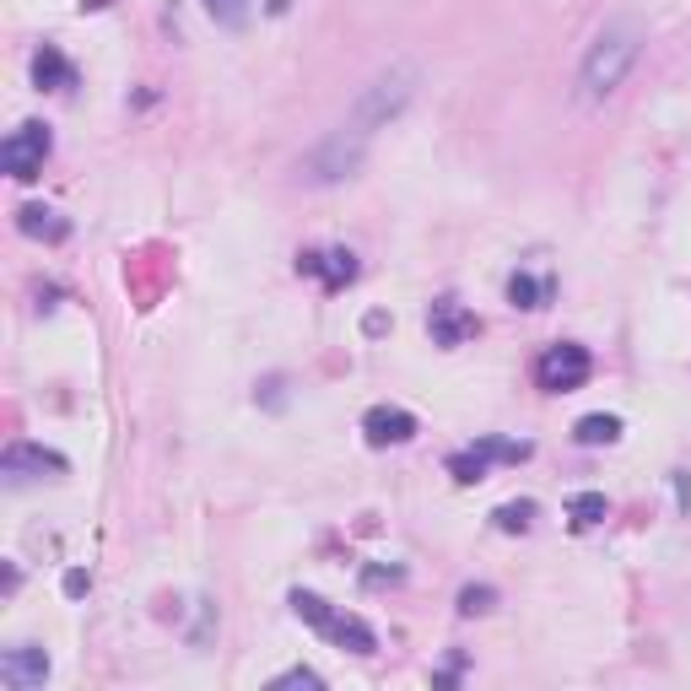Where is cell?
<instances>
[{
    "instance_id": "cell-1",
    "label": "cell",
    "mask_w": 691,
    "mask_h": 691,
    "mask_svg": "<svg viewBox=\"0 0 691 691\" xmlns=\"http://www.w3.org/2000/svg\"><path fill=\"white\" fill-rule=\"evenodd\" d=\"M638 54H643V28L632 22V17H616L606 22L595 43L583 49V65H578V98L583 103H606L616 87L627 82V71L638 65Z\"/></svg>"
},
{
    "instance_id": "cell-2",
    "label": "cell",
    "mask_w": 691,
    "mask_h": 691,
    "mask_svg": "<svg viewBox=\"0 0 691 691\" xmlns=\"http://www.w3.org/2000/svg\"><path fill=\"white\" fill-rule=\"evenodd\" d=\"M367 130H357V124L346 120L341 130H329L325 141L297 163V173H303V184H314V190H329V184H346V179H357L367 163Z\"/></svg>"
},
{
    "instance_id": "cell-3",
    "label": "cell",
    "mask_w": 691,
    "mask_h": 691,
    "mask_svg": "<svg viewBox=\"0 0 691 691\" xmlns=\"http://www.w3.org/2000/svg\"><path fill=\"white\" fill-rule=\"evenodd\" d=\"M292 610H297V621H308L319 638H329L335 649H352V653H378V632L367 627L363 616H352V610H335L329 600L319 595H308V589H292Z\"/></svg>"
},
{
    "instance_id": "cell-4",
    "label": "cell",
    "mask_w": 691,
    "mask_h": 691,
    "mask_svg": "<svg viewBox=\"0 0 691 691\" xmlns=\"http://www.w3.org/2000/svg\"><path fill=\"white\" fill-rule=\"evenodd\" d=\"M410 92H416V65H410V60H395L389 71H378V77L363 87V98H357V109H352V124L367 130V135L384 130V124L410 103Z\"/></svg>"
},
{
    "instance_id": "cell-5",
    "label": "cell",
    "mask_w": 691,
    "mask_h": 691,
    "mask_svg": "<svg viewBox=\"0 0 691 691\" xmlns=\"http://www.w3.org/2000/svg\"><path fill=\"white\" fill-rule=\"evenodd\" d=\"M589 373H595V357H589L583 346H572V341H557V346H546V352L535 357V384H540L546 395H572V389H583Z\"/></svg>"
},
{
    "instance_id": "cell-6",
    "label": "cell",
    "mask_w": 691,
    "mask_h": 691,
    "mask_svg": "<svg viewBox=\"0 0 691 691\" xmlns=\"http://www.w3.org/2000/svg\"><path fill=\"white\" fill-rule=\"evenodd\" d=\"M49 130H43L39 120H28V124H17L11 135H6V146H0V167L17 179V184H28V179H39L43 173V157H49Z\"/></svg>"
},
{
    "instance_id": "cell-7",
    "label": "cell",
    "mask_w": 691,
    "mask_h": 691,
    "mask_svg": "<svg viewBox=\"0 0 691 691\" xmlns=\"http://www.w3.org/2000/svg\"><path fill=\"white\" fill-rule=\"evenodd\" d=\"M0 476L11 487H28V481H43V476H65V454H54L43 444H11L6 459H0Z\"/></svg>"
},
{
    "instance_id": "cell-8",
    "label": "cell",
    "mask_w": 691,
    "mask_h": 691,
    "mask_svg": "<svg viewBox=\"0 0 691 691\" xmlns=\"http://www.w3.org/2000/svg\"><path fill=\"white\" fill-rule=\"evenodd\" d=\"M0 681L11 691H39L49 681V653L39 643H17V649L0 653Z\"/></svg>"
},
{
    "instance_id": "cell-9",
    "label": "cell",
    "mask_w": 691,
    "mask_h": 691,
    "mask_svg": "<svg viewBox=\"0 0 691 691\" xmlns=\"http://www.w3.org/2000/svg\"><path fill=\"white\" fill-rule=\"evenodd\" d=\"M421 433V421L410 416L406 406H373L363 416V438L373 448H395V444H410Z\"/></svg>"
},
{
    "instance_id": "cell-10",
    "label": "cell",
    "mask_w": 691,
    "mask_h": 691,
    "mask_svg": "<svg viewBox=\"0 0 691 691\" xmlns=\"http://www.w3.org/2000/svg\"><path fill=\"white\" fill-rule=\"evenodd\" d=\"M427 329H433L438 346H465V341L476 335V314H470L465 303H454V297H438V303L427 308Z\"/></svg>"
},
{
    "instance_id": "cell-11",
    "label": "cell",
    "mask_w": 691,
    "mask_h": 691,
    "mask_svg": "<svg viewBox=\"0 0 691 691\" xmlns=\"http://www.w3.org/2000/svg\"><path fill=\"white\" fill-rule=\"evenodd\" d=\"M297 271L303 276H319L329 292H341V286L357 282V254L352 248H329V254H303L297 260Z\"/></svg>"
},
{
    "instance_id": "cell-12",
    "label": "cell",
    "mask_w": 691,
    "mask_h": 691,
    "mask_svg": "<svg viewBox=\"0 0 691 691\" xmlns=\"http://www.w3.org/2000/svg\"><path fill=\"white\" fill-rule=\"evenodd\" d=\"M33 82L49 87V92H71V87H77V65H71L54 43H43L39 54H33Z\"/></svg>"
},
{
    "instance_id": "cell-13",
    "label": "cell",
    "mask_w": 691,
    "mask_h": 691,
    "mask_svg": "<svg viewBox=\"0 0 691 691\" xmlns=\"http://www.w3.org/2000/svg\"><path fill=\"white\" fill-rule=\"evenodd\" d=\"M17 227H22L28 238H54V244L71 233V227H65V222H60L49 205H22V211H17Z\"/></svg>"
},
{
    "instance_id": "cell-14",
    "label": "cell",
    "mask_w": 691,
    "mask_h": 691,
    "mask_svg": "<svg viewBox=\"0 0 691 691\" xmlns=\"http://www.w3.org/2000/svg\"><path fill=\"white\" fill-rule=\"evenodd\" d=\"M606 514H610L606 491H578V497H568V525H572V529L606 525Z\"/></svg>"
},
{
    "instance_id": "cell-15",
    "label": "cell",
    "mask_w": 691,
    "mask_h": 691,
    "mask_svg": "<svg viewBox=\"0 0 691 691\" xmlns=\"http://www.w3.org/2000/svg\"><path fill=\"white\" fill-rule=\"evenodd\" d=\"M572 438H578L583 448L616 444V438H621V416H583V421L572 427Z\"/></svg>"
},
{
    "instance_id": "cell-16",
    "label": "cell",
    "mask_w": 691,
    "mask_h": 691,
    "mask_svg": "<svg viewBox=\"0 0 691 691\" xmlns=\"http://www.w3.org/2000/svg\"><path fill=\"white\" fill-rule=\"evenodd\" d=\"M487 459L476 454V448H459V454H448V476L459 481V487H476V481H487Z\"/></svg>"
},
{
    "instance_id": "cell-17",
    "label": "cell",
    "mask_w": 691,
    "mask_h": 691,
    "mask_svg": "<svg viewBox=\"0 0 691 691\" xmlns=\"http://www.w3.org/2000/svg\"><path fill=\"white\" fill-rule=\"evenodd\" d=\"M248 6H254V0H201V11L216 28H227V33H238L248 22Z\"/></svg>"
},
{
    "instance_id": "cell-18",
    "label": "cell",
    "mask_w": 691,
    "mask_h": 691,
    "mask_svg": "<svg viewBox=\"0 0 691 691\" xmlns=\"http://www.w3.org/2000/svg\"><path fill=\"white\" fill-rule=\"evenodd\" d=\"M470 448H476L487 465H519V459H529V444H514V438H476Z\"/></svg>"
},
{
    "instance_id": "cell-19",
    "label": "cell",
    "mask_w": 691,
    "mask_h": 691,
    "mask_svg": "<svg viewBox=\"0 0 691 691\" xmlns=\"http://www.w3.org/2000/svg\"><path fill=\"white\" fill-rule=\"evenodd\" d=\"M508 297H514V308H546V297H551V282H535V276H514L508 282Z\"/></svg>"
},
{
    "instance_id": "cell-20",
    "label": "cell",
    "mask_w": 691,
    "mask_h": 691,
    "mask_svg": "<svg viewBox=\"0 0 691 691\" xmlns=\"http://www.w3.org/2000/svg\"><path fill=\"white\" fill-rule=\"evenodd\" d=\"M491 525L502 529V535H525L535 525V502H502L497 514H491Z\"/></svg>"
},
{
    "instance_id": "cell-21",
    "label": "cell",
    "mask_w": 691,
    "mask_h": 691,
    "mask_svg": "<svg viewBox=\"0 0 691 691\" xmlns=\"http://www.w3.org/2000/svg\"><path fill=\"white\" fill-rule=\"evenodd\" d=\"M491 600H497V589H487V583H470V589H459V616H487Z\"/></svg>"
},
{
    "instance_id": "cell-22",
    "label": "cell",
    "mask_w": 691,
    "mask_h": 691,
    "mask_svg": "<svg viewBox=\"0 0 691 691\" xmlns=\"http://www.w3.org/2000/svg\"><path fill=\"white\" fill-rule=\"evenodd\" d=\"M271 687H276V691H292V687H308V691H319V687H325V681H319V670H303V664H297V670H286V675H276Z\"/></svg>"
},
{
    "instance_id": "cell-23",
    "label": "cell",
    "mask_w": 691,
    "mask_h": 691,
    "mask_svg": "<svg viewBox=\"0 0 691 691\" xmlns=\"http://www.w3.org/2000/svg\"><path fill=\"white\" fill-rule=\"evenodd\" d=\"M282 389H286V378H265V384H260V395H254V400H265V406H282V400H286Z\"/></svg>"
},
{
    "instance_id": "cell-24",
    "label": "cell",
    "mask_w": 691,
    "mask_h": 691,
    "mask_svg": "<svg viewBox=\"0 0 691 691\" xmlns=\"http://www.w3.org/2000/svg\"><path fill=\"white\" fill-rule=\"evenodd\" d=\"M87 589H92V578H87L82 568H71V572H65V595H71V600H82Z\"/></svg>"
}]
</instances>
